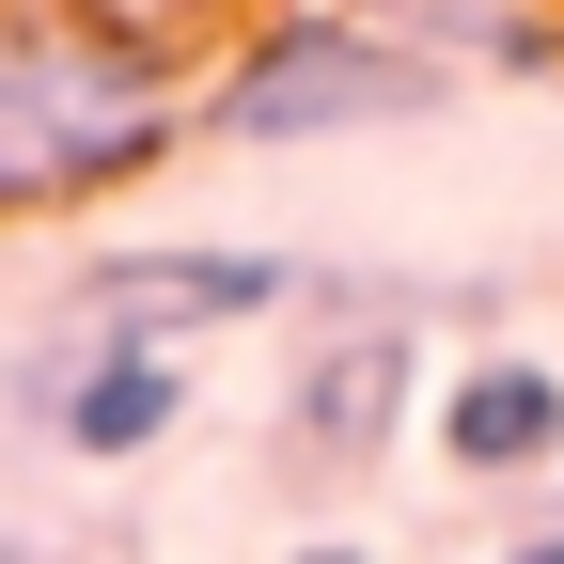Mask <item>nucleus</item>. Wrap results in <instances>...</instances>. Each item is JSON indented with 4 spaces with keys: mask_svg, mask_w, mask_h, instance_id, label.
I'll return each mask as SVG.
<instances>
[{
    "mask_svg": "<svg viewBox=\"0 0 564 564\" xmlns=\"http://www.w3.org/2000/svg\"><path fill=\"white\" fill-rule=\"evenodd\" d=\"M299 299L282 251H110L79 282V329H126V345H188V329H251Z\"/></svg>",
    "mask_w": 564,
    "mask_h": 564,
    "instance_id": "obj_3",
    "label": "nucleus"
},
{
    "mask_svg": "<svg viewBox=\"0 0 564 564\" xmlns=\"http://www.w3.org/2000/svg\"><path fill=\"white\" fill-rule=\"evenodd\" d=\"M440 455L470 486H518V470H564V377L549 361H470L440 392Z\"/></svg>",
    "mask_w": 564,
    "mask_h": 564,
    "instance_id": "obj_6",
    "label": "nucleus"
},
{
    "mask_svg": "<svg viewBox=\"0 0 564 564\" xmlns=\"http://www.w3.org/2000/svg\"><path fill=\"white\" fill-rule=\"evenodd\" d=\"M0 564H32V549H17V533H0Z\"/></svg>",
    "mask_w": 564,
    "mask_h": 564,
    "instance_id": "obj_10",
    "label": "nucleus"
},
{
    "mask_svg": "<svg viewBox=\"0 0 564 564\" xmlns=\"http://www.w3.org/2000/svg\"><path fill=\"white\" fill-rule=\"evenodd\" d=\"M95 32H126V47H188V32H220V17H251V0H79Z\"/></svg>",
    "mask_w": 564,
    "mask_h": 564,
    "instance_id": "obj_7",
    "label": "nucleus"
},
{
    "mask_svg": "<svg viewBox=\"0 0 564 564\" xmlns=\"http://www.w3.org/2000/svg\"><path fill=\"white\" fill-rule=\"evenodd\" d=\"M408 377H423V345H408V329H329V345H299L282 440H299L314 470H377V455H392V423H408Z\"/></svg>",
    "mask_w": 564,
    "mask_h": 564,
    "instance_id": "obj_5",
    "label": "nucleus"
},
{
    "mask_svg": "<svg viewBox=\"0 0 564 564\" xmlns=\"http://www.w3.org/2000/svg\"><path fill=\"white\" fill-rule=\"evenodd\" d=\"M455 79L440 47H408L377 17H251V47L188 95L204 141H345V126H423Z\"/></svg>",
    "mask_w": 564,
    "mask_h": 564,
    "instance_id": "obj_2",
    "label": "nucleus"
},
{
    "mask_svg": "<svg viewBox=\"0 0 564 564\" xmlns=\"http://www.w3.org/2000/svg\"><path fill=\"white\" fill-rule=\"evenodd\" d=\"M32 408L63 423V455L126 470V455H158L173 423H188V345H126V329H79L63 361H32Z\"/></svg>",
    "mask_w": 564,
    "mask_h": 564,
    "instance_id": "obj_4",
    "label": "nucleus"
},
{
    "mask_svg": "<svg viewBox=\"0 0 564 564\" xmlns=\"http://www.w3.org/2000/svg\"><path fill=\"white\" fill-rule=\"evenodd\" d=\"M299 564H361V549H299Z\"/></svg>",
    "mask_w": 564,
    "mask_h": 564,
    "instance_id": "obj_9",
    "label": "nucleus"
},
{
    "mask_svg": "<svg viewBox=\"0 0 564 564\" xmlns=\"http://www.w3.org/2000/svg\"><path fill=\"white\" fill-rule=\"evenodd\" d=\"M173 141H188L173 47L95 32L79 0H0V220H47V204L141 188Z\"/></svg>",
    "mask_w": 564,
    "mask_h": 564,
    "instance_id": "obj_1",
    "label": "nucleus"
},
{
    "mask_svg": "<svg viewBox=\"0 0 564 564\" xmlns=\"http://www.w3.org/2000/svg\"><path fill=\"white\" fill-rule=\"evenodd\" d=\"M502 564H564V533H518V549H502Z\"/></svg>",
    "mask_w": 564,
    "mask_h": 564,
    "instance_id": "obj_8",
    "label": "nucleus"
}]
</instances>
